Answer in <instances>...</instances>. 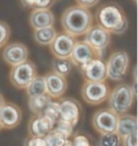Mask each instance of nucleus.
Listing matches in <instances>:
<instances>
[{
	"label": "nucleus",
	"mask_w": 138,
	"mask_h": 146,
	"mask_svg": "<svg viewBox=\"0 0 138 146\" xmlns=\"http://www.w3.org/2000/svg\"><path fill=\"white\" fill-rule=\"evenodd\" d=\"M95 20L96 25L116 35L125 33L129 27L124 10L114 2L104 3L99 6L96 11Z\"/></svg>",
	"instance_id": "obj_1"
},
{
	"label": "nucleus",
	"mask_w": 138,
	"mask_h": 146,
	"mask_svg": "<svg viewBox=\"0 0 138 146\" xmlns=\"http://www.w3.org/2000/svg\"><path fill=\"white\" fill-rule=\"evenodd\" d=\"M94 17L89 9L74 5L63 11L61 16V25L63 31L74 37L84 35L92 27Z\"/></svg>",
	"instance_id": "obj_2"
},
{
	"label": "nucleus",
	"mask_w": 138,
	"mask_h": 146,
	"mask_svg": "<svg viewBox=\"0 0 138 146\" xmlns=\"http://www.w3.org/2000/svg\"><path fill=\"white\" fill-rule=\"evenodd\" d=\"M136 96L135 86L122 83L116 86L110 91L108 97V107L117 115L128 113L133 106Z\"/></svg>",
	"instance_id": "obj_3"
},
{
	"label": "nucleus",
	"mask_w": 138,
	"mask_h": 146,
	"mask_svg": "<svg viewBox=\"0 0 138 146\" xmlns=\"http://www.w3.org/2000/svg\"><path fill=\"white\" fill-rule=\"evenodd\" d=\"M105 65L108 79L114 82L123 81L130 68V57L124 50H116L109 56Z\"/></svg>",
	"instance_id": "obj_4"
},
{
	"label": "nucleus",
	"mask_w": 138,
	"mask_h": 146,
	"mask_svg": "<svg viewBox=\"0 0 138 146\" xmlns=\"http://www.w3.org/2000/svg\"><path fill=\"white\" fill-rule=\"evenodd\" d=\"M110 91V86L106 81H84L81 88V95L86 104L90 106H98L107 101Z\"/></svg>",
	"instance_id": "obj_5"
},
{
	"label": "nucleus",
	"mask_w": 138,
	"mask_h": 146,
	"mask_svg": "<svg viewBox=\"0 0 138 146\" xmlns=\"http://www.w3.org/2000/svg\"><path fill=\"white\" fill-rule=\"evenodd\" d=\"M37 76L36 65L30 60H27L19 65L11 66L9 79L17 89H25L29 83Z\"/></svg>",
	"instance_id": "obj_6"
},
{
	"label": "nucleus",
	"mask_w": 138,
	"mask_h": 146,
	"mask_svg": "<svg viewBox=\"0 0 138 146\" xmlns=\"http://www.w3.org/2000/svg\"><path fill=\"white\" fill-rule=\"evenodd\" d=\"M118 116L109 107L98 109L93 114L92 126L99 135L116 132Z\"/></svg>",
	"instance_id": "obj_7"
},
{
	"label": "nucleus",
	"mask_w": 138,
	"mask_h": 146,
	"mask_svg": "<svg viewBox=\"0 0 138 146\" xmlns=\"http://www.w3.org/2000/svg\"><path fill=\"white\" fill-rule=\"evenodd\" d=\"M111 33L98 25H92L84 34L83 41L95 49L102 58L111 43Z\"/></svg>",
	"instance_id": "obj_8"
},
{
	"label": "nucleus",
	"mask_w": 138,
	"mask_h": 146,
	"mask_svg": "<svg viewBox=\"0 0 138 146\" xmlns=\"http://www.w3.org/2000/svg\"><path fill=\"white\" fill-rule=\"evenodd\" d=\"M76 42V37L66 33L65 31H61L56 34L49 45V49L56 58H69Z\"/></svg>",
	"instance_id": "obj_9"
},
{
	"label": "nucleus",
	"mask_w": 138,
	"mask_h": 146,
	"mask_svg": "<svg viewBox=\"0 0 138 146\" xmlns=\"http://www.w3.org/2000/svg\"><path fill=\"white\" fill-rule=\"evenodd\" d=\"M59 106H60L59 119L69 122L73 126H76L81 119V110H83L80 102L71 97L61 98L59 101Z\"/></svg>",
	"instance_id": "obj_10"
},
{
	"label": "nucleus",
	"mask_w": 138,
	"mask_h": 146,
	"mask_svg": "<svg viewBox=\"0 0 138 146\" xmlns=\"http://www.w3.org/2000/svg\"><path fill=\"white\" fill-rule=\"evenodd\" d=\"M28 48L23 43L13 42L8 44L2 51L3 60L9 66L19 65L28 59Z\"/></svg>",
	"instance_id": "obj_11"
},
{
	"label": "nucleus",
	"mask_w": 138,
	"mask_h": 146,
	"mask_svg": "<svg viewBox=\"0 0 138 146\" xmlns=\"http://www.w3.org/2000/svg\"><path fill=\"white\" fill-rule=\"evenodd\" d=\"M22 109L16 104L6 102L0 108V121L3 129L11 130L17 127L22 121Z\"/></svg>",
	"instance_id": "obj_12"
},
{
	"label": "nucleus",
	"mask_w": 138,
	"mask_h": 146,
	"mask_svg": "<svg viewBox=\"0 0 138 146\" xmlns=\"http://www.w3.org/2000/svg\"><path fill=\"white\" fill-rule=\"evenodd\" d=\"M95 58H100L98 52L94 49L92 46H90L84 41H77L74 46V48L70 54L69 59L71 60L73 66H76L80 68L85 64L90 62L91 60Z\"/></svg>",
	"instance_id": "obj_13"
},
{
	"label": "nucleus",
	"mask_w": 138,
	"mask_h": 146,
	"mask_svg": "<svg viewBox=\"0 0 138 146\" xmlns=\"http://www.w3.org/2000/svg\"><path fill=\"white\" fill-rule=\"evenodd\" d=\"M84 81L102 82L107 80L106 65L100 58H95L80 68Z\"/></svg>",
	"instance_id": "obj_14"
},
{
	"label": "nucleus",
	"mask_w": 138,
	"mask_h": 146,
	"mask_svg": "<svg viewBox=\"0 0 138 146\" xmlns=\"http://www.w3.org/2000/svg\"><path fill=\"white\" fill-rule=\"evenodd\" d=\"M46 82V94L51 99H61L66 92L68 83L66 77L54 71H50L44 76Z\"/></svg>",
	"instance_id": "obj_15"
},
{
	"label": "nucleus",
	"mask_w": 138,
	"mask_h": 146,
	"mask_svg": "<svg viewBox=\"0 0 138 146\" xmlns=\"http://www.w3.org/2000/svg\"><path fill=\"white\" fill-rule=\"evenodd\" d=\"M54 122L44 114L33 115L28 122V136L44 138L53 129Z\"/></svg>",
	"instance_id": "obj_16"
},
{
	"label": "nucleus",
	"mask_w": 138,
	"mask_h": 146,
	"mask_svg": "<svg viewBox=\"0 0 138 146\" xmlns=\"http://www.w3.org/2000/svg\"><path fill=\"white\" fill-rule=\"evenodd\" d=\"M28 22L33 30L51 27L55 24V15L50 9L32 10L28 17Z\"/></svg>",
	"instance_id": "obj_17"
},
{
	"label": "nucleus",
	"mask_w": 138,
	"mask_h": 146,
	"mask_svg": "<svg viewBox=\"0 0 138 146\" xmlns=\"http://www.w3.org/2000/svg\"><path fill=\"white\" fill-rule=\"evenodd\" d=\"M137 132V119L134 115L125 113L118 116L116 133L123 138L131 133Z\"/></svg>",
	"instance_id": "obj_18"
},
{
	"label": "nucleus",
	"mask_w": 138,
	"mask_h": 146,
	"mask_svg": "<svg viewBox=\"0 0 138 146\" xmlns=\"http://www.w3.org/2000/svg\"><path fill=\"white\" fill-rule=\"evenodd\" d=\"M52 101V99L48 94H43L39 96L28 97V106L29 111L33 115H40L43 114L48 104Z\"/></svg>",
	"instance_id": "obj_19"
},
{
	"label": "nucleus",
	"mask_w": 138,
	"mask_h": 146,
	"mask_svg": "<svg viewBox=\"0 0 138 146\" xmlns=\"http://www.w3.org/2000/svg\"><path fill=\"white\" fill-rule=\"evenodd\" d=\"M57 31L54 28V26L51 27L42 28L39 30H34L33 33V38L38 45L41 46H49L50 43L53 41Z\"/></svg>",
	"instance_id": "obj_20"
},
{
	"label": "nucleus",
	"mask_w": 138,
	"mask_h": 146,
	"mask_svg": "<svg viewBox=\"0 0 138 146\" xmlns=\"http://www.w3.org/2000/svg\"><path fill=\"white\" fill-rule=\"evenodd\" d=\"M28 97H33V96H39L46 94V82L44 76H36L28 86L25 88Z\"/></svg>",
	"instance_id": "obj_21"
},
{
	"label": "nucleus",
	"mask_w": 138,
	"mask_h": 146,
	"mask_svg": "<svg viewBox=\"0 0 138 146\" xmlns=\"http://www.w3.org/2000/svg\"><path fill=\"white\" fill-rule=\"evenodd\" d=\"M73 68V64L69 58H56L52 60V71L67 77Z\"/></svg>",
	"instance_id": "obj_22"
},
{
	"label": "nucleus",
	"mask_w": 138,
	"mask_h": 146,
	"mask_svg": "<svg viewBox=\"0 0 138 146\" xmlns=\"http://www.w3.org/2000/svg\"><path fill=\"white\" fill-rule=\"evenodd\" d=\"M44 138L46 146H63L68 141V139H66L63 134H61L54 128Z\"/></svg>",
	"instance_id": "obj_23"
},
{
	"label": "nucleus",
	"mask_w": 138,
	"mask_h": 146,
	"mask_svg": "<svg viewBox=\"0 0 138 146\" xmlns=\"http://www.w3.org/2000/svg\"><path fill=\"white\" fill-rule=\"evenodd\" d=\"M121 139L122 138L116 132L101 134L98 139V146H120Z\"/></svg>",
	"instance_id": "obj_24"
},
{
	"label": "nucleus",
	"mask_w": 138,
	"mask_h": 146,
	"mask_svg": "<svg viewBox=\"0 0 138 146\" xmlns=\"http://www.w3.org/2000/svg\"><path fill=\"white\" fill-rule=\"evenodd\" d=\"M56 0H21L23 7L29 10L50 9Z\"/></svg>",
	"instance_id": "obj_25"
},
{
	"label": "nucleus",
	"mask_w": 138,
	"mask_h": 146,
	"mask_svg": "<svg viewBox=\"0 0 138 146\" xmlns=\"http://www.w3.org/2000/svg\"><path fill=\"white\" fill-rule=\"evenodd\" d=\"M44 115L48 117L49 119L55 122L60 119V106H59V102L51 101L46 106V108L44 111Z\"/></svg>",
	"instance_id": "obj_26"
},
{
	"label": "nucleus",
	"mask_w": 138,
	"mask_h": 146,
	"mask_svg": "<svg viewBox=\"0 0 138 146\" xmlns=\"http://www.w3.org/2000/svg\"><path fill=\"white\" fill-rule=\"evenodd\" d=\"M54 129L59 131L61 134L65 137L66 139H68L73 135V131H74V126L72 124H70L69 122L63 121L61 119H58L54 124Z\"/></svg>",
	"instance_id": "obj_27"
},
{
	"label": "nucleus",
	"mask_w": 138,
	"mask_h": 146,
	"mask_svg": "<svg viewBox=\"0 0 138 146\" xmlns=\"http://www.w3.org/2000/svg\"><path fill=\"white\" fill-rule=\"evenodd\" d=\"M11 34V27L7 22L0 20V48L4 46L10 40Z\"/></svg>",
	"instance_id": "obj_28"
},
{
	"label": "nucleus",
	"mask_w": 138,
	"mask_h": 146,
	"mask_svg": "<svg viewBox=\"0 0 138 146\" xmlns=\"http://www.w3.org/2000/svg\"><path fill=\"white\" fill-rule=\"evenodd\" d=\"M70 141H71L72 146H92L89 139L83 134L80 133L73 136V139Z\"/></svg>",
	"instance_id": "obj_29"
},
{
	"label": "nucleus",
	"mask_w": 138,
	"mask_h": 146,
	"mask_svg": "<svg viewBox=\"0 0 138 146\" xmlns=\"http://www.w3.org/2000/svg\"><path fill=\"white\" fill-rule=\"evenodd\" d=\"M24 146H46L45 138H40V137H32L28 136L25 139Z\"/></svg>",
	"instance_id": "obj_30"
},
{
	"label": "nucleus",
	"mask_w": 138,
	"mask_h": 146,
	"mask_svg": "<svg viewBox=\"0 0 138 146\" xmlns=\"http://www.w3.org/2000/svg\"><path fill=\"white\" fill-rule=\"evenodd\" d=\"M122 146H137V132L123 137L121 139Z\"/></svg>",
	"instance_id": "obj_31"
},
{
	"label": "nucleus",
	"mask_w": 138,
	"mask_h": 146,
	"mask_svg": "<svg viewBox=\"0 0 138 146\" xmlns=\"http://www.w3.org/2000/svg\"><path fill=\"white\" fill-rule=\"evenodd\" d=\"M75 1L77 3V5L81 6V7L91 9L98 5L100 0H75Z\"/></svg>",
	"instance_id": "obj_32"
},
{
	"label": "nucleus",
	"mask_w": 138,
	"mask_h": 146,
	"mask_svg": "<svg viewBox=\"0 0 138 146\" xmlns=\"http://www.w3.org/2000/svg\"><path fill=\"white\" fill-rule=\"evenodd\" d=\"M6 103V100H5V98H4V96H3L1 93H0V108L4 106V104Z\"/></svg>",
	"instance_id": "obj_33"
},
{
	"label": "nucleus",
	"mask_w": 138,
	"mask_h": 146,
	"mask_svg": "<svg viewBox=\"0 0 138 146\" xmlns=\"http://www.w3.org/2000/svg\"><path fill=\"white\" fill-rule=\"evenodd\" d=\"M3 129V127H2V124H1V121H0V131H1Z\"/></svg>",
	"instance_id": "obj_34"
},
{
	"label": "nucleus",
	"mask_w": 138,
	"mask_h": 146,
	"mask_svg": "<svg viewBox=\"0 0 138 146\" xmlns=\"http://www.w3.org/2000/svg\"><path fill=\"white\" fill-rule=\"evenodd\" d=\"M133 1H134V2H136V0H133Z\"/></svg>",
	"instance_id": "obj_35"
}]
</instances>
